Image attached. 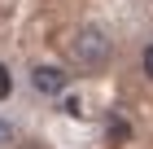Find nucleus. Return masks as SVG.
<instances>
[{
    "instance_id": "4",
    "label": "nucleus",
    "mask_w": 153,
    "mask_h": 149,
    "mask_svg": "<svg viewBox=\"0 0 153 149\" xmlns=\"http://www.w3.org/2000/svg\"><path fill=\"white\" fill-rule=\"evenodd\" d=\"M13 92V75H9V66H4V61H0V101H4V97H9Z\"/></svg>"
},
{
    "instance_id": "6",
    "label": "nucleus",
    "mask_w": 153,
    "mask_h": 149,
    "mask_svg": "<svg viewBox=\"0 0 153 149\" xmlns=\"http://www.w3.org/2000/svg\"><path fill=\"white\" fill-rule=\"evenodd\" d=\"M140 70H144V75H149V79H153V44L144 48V57H140Z\"/></svg>"
},
{
    "instance_id": "5",
    "label": "nucleus",
    "mask_w": 153,
    "mask_h": 149,
    "mask_svg": "<svg viewBox=\"0 0 153 149\" xmlns=\"http://www.w3.org/2000/svg\"><path fill=\"white\" fill-rule=\"evenodd\" d=\"M61 110H66V114H70V118H79V114H83V105H79V97H66V101H61Z\"/></svg>"
},
{
    "instance_id": "1",
    "label": "nucleus",
    "mask_w": 153,
    "mask_h": 149,
    "mask_svg": "<svg viewBox=\"0 0 153 149\" xmlns=\"http://www.w3.org/2000/svg\"><path fill=\"white\" fill-rule=\"evenodd\" d=\"M66 53H70V61L79 70H101L109 61V53H114V40H109V31L101 22H83L70 31V40H66Z\"/></svg>"
},
{
    "instance_id": "3",
    "label": "nucleus",
    "mask_w": 153,
    "mask_h": 149,
    "mask_svg": "<svg viewBox=\"0 0 153 149\" xmlns=\"http://www.w3.org/2000/svg\"><path fill=\"white\" fill-rule=\"evenodd\" d=\"M13 140H18V132H13V123H9V118H0V149H9Z\"/></svg>"
},
{
    "instance_id": "2",
    "label": "nucleus",
    "mask_w": 153,
    "mask_h": 149,
    "mask_svg": "<svg viewBox=\"0 0 153 149\" xmlns=\"http://www.w3.org/2000/svg\"><path fill=\"white\" fill-rule=\"evenodd\" d=\"M31 88H35L39 97H66L70 75H66L61 66H35V70H31Z\"/></svg>"
}]
</instances>
